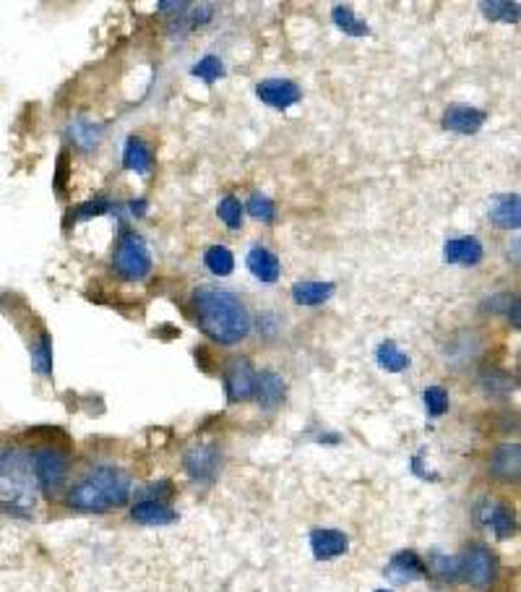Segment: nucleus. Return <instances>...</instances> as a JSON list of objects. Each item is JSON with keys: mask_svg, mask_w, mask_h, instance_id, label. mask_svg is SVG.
<instances>
[{"mask_svg": "<svg viewBox=\"0 0 521 592\" xmlns=\"http://www.w3.org/2000/svg\"><path fill=\"white\" fill-rule=\"evenodd\" d=\"M193 314L199 329L216 345H238L250 334V314L230 290L199 287L193 292Z\"/></svg>", "mask_w": 521, "mask_h": 592, "instance_id": "1", "label": "nucleus"}, {"mask_svg": "<svg viewBox=\"0 0 521 592\" xmlns=\"http://www.w3.org/2000/svg\"><path fill=\"white\" fill-rule=\"evenodd\" d=\"M134 490V481L126 470L100 465L89 470L76 486L69 490V506L76 512H110L126 506Z\"/></svg>", "mask_w": 521, "mask_h": 592, "instance_id": "2", "label": "nucleus"}, {"mask_svg": "<svg viewBox=\"0 0 521 592\" xmlns=\"http://www.w3.org/2000/svg\"><path fill=\"white\" fill-rule=\"evenodd\" d=\"M37 488L32 454L16 447L0 449V506L27 517L35 509Z\"/></svg>", "mask_w": 521, "mask_h": 592, "instance_id": "3", "label": "nucleus"}, {"mask_svg": "<svg viewBox=\"0 0 521 592\" xmlns=\"http://www.w3.org/2000/svg\"><path fill=\"white\" fill-rule=\"evenodd\" d=\"M112 269L118 277L126 282H141L149 277L151 272V256L149 248L143 243L136 230H123L118 245H115V256H112Z\"/></svg>", "mask_w": 521, "mask_h": 592, "instance_id": "4", "label": "nucleus"}, {"mask_svg": "<svg viewBox=\"0 0 521 592\" xmlns=\"http://www.w3.org/2000/svg\"><path fill=\"white\" fill-rule=\"evenodd\" d=\"M32 467H35L37 486L45 493H55L69 478V456L58 447H45L32 454Z\"/></svg>", "mask_w": 521, "mask_h": 592, "instance_id": "5", "label": "nucleus"}, {"mask_svg": "<svg viewBox=\"0 0 521 592\" xmlns=\"http://www.w3.org/2000/svg\"><path fill=\"white\" fill-rule=\"evenodd\" d=\"M498 577V558L487 546H469L461 556V580H467L472 588H490Z\"/></svg>", "mask_w": 521, "mask_h": 592, "instance_id": "6", "label": "nucleus"}, {"mask_svg": "<svg viewBox=\"0 0 521 592\" xmlns=\"http://www.w3.org/2000/svg\"><path fill=\"white\" fill-rule=\"evenodd\" d=\"M475 520L480 527L493 530L495 538L506 540L517 532V514L506 501H495V498H483L475 506Z\"/></svg>", "mask_w": 521, "mask_h": 592, "instance_id": "7", "label": "nucleus"}, {"mask_svg": "<svg viewBox=\"0 0 521 592\" xmlns=\"http://www.w3.org/2000/svg\"><path fill=\"white\" fill-rule=\"evenodd\" d=\"M258 371L250 366L248 358H232L224 368V391L230 402H248L256 391Z\"/></svg>", "mask_w": 521, "mask_h": 592, "instance_id": "8", "label": "nucleus"}, {"mask_svg": "<svg viewBox=\"0 0 521 592\" xmlns=\"http://www.w3.org/2000/svg\"><path fill=\"white\" fill-rule=\"evenodd\" d=\"M185 473L199 483H214L219 473V449L211 444H196L183 456Z\"/></svg>", "mask_w": 521, "mask_h": 592, "instance_id": "9", "label": "nucleus"}, {"mask_svg": "<svg viewBox=\"0 0 521 592\" xmlns=\"http://www.w3.org/2000/svg\"><path fill=\"white\" fill-rule=\"evenodd\" d=\"M256 97L274 110H287L300 103L303 92L292 78H266L256 86Z\"/></svg>", "mask_w": 521, "mask_h": 592, "instance_id": "10", "label": "nucleus"}, {"mask_svg": "<svg viewBox=\"0 0 521 592\" xmlns=\"http://www.w3.org/2000/svg\"><path fill=\"white\" fill-rule=\"evenodd\" d=\"M383 574L391 585H412L427 577V563L417 556L415 551H399L386 563Z\"/></svg>", "mask_w": 521, "mask_h": 592, "instance_id": "11", "label": "nucleus"}, {"mask_svg": "<svg viewBox=\"0 0 521 592\" xmlns=\"http://www.w3.org/2000/svg\"><path fill=\"white\" fill-rule=\"evenodd\" d=\"M487 112L480 107L469 105H452L444 112V128L453 131V134H461V136H475L483 126H485Z\"/></svg>", "mask_w": 521, "mask_h": 592, "instance_id": "12", "label": "nucleus"}, {"mask_svg": "<svg viewBox=\"0 0 521 592\" xmlns=\"http://www.w3.org/2000/svg\"><path fill=\"white\" fill-rule=\"evenodd\" d=\"M349 548V538L342 530L334 527H315L311 532V551L318 561H334L345 556Z\"/></svg>", "mask_w": 521, "mask_h": 592, "instance_id": "13", "label": "nucleus"}, {"mask_svg": "<svg viewBox=\"0 0 521 592\" xmlns=\"http://www.w3.org/2000/svg\"><path fill=\"white\" fill-rule=\"evenodd\" d=\"M485 256V248L480 243V238L475 235H464V238H452L444 245V261L456 264V267H477Z\"/></svg>", "mask_w": 521, "mask_h": 592, "instance_id": "14", "label": "nucleus"}, {"mask_svg": "<svg viewBox=\"0 0 521 592\" xmlns=\"http://www.w3.org/2000/svg\"><path fill=\"white\" fill-rule=\"evenodd\" d=\"M521 470L519 444H501L490 456V475L503 483H517Z\"/></svg>", "mask_w": 521, "mask_h": 592, "instance_id": "15", "label": "nucleus"}, {"mask_svg": "<svg viewBox=\"0 0 521 592\" xmlns=\"http://www.w3.org/2000/svg\"><path fill=\"white\" fill-rule=\"evenodd\" d=\"M490 222L498 230H519L521 225V204L517 193H501L490 199Z\"/></svg>", "mask_w": 521, "mask_h": 592, "instance_id": "16", "label": "nucleus"}, {"mask_svg": "<svg viewBox=\"0 0 521 592\" xmlns=\"http://www.w3.org/2000/svg\"><path fill=\"white\" fill-rule=\"evenodd\" d=\"M245 264H248V272L258 279V282H264V284H274L279 279V275H281L279 256L277 253H272L269 248H264V245L250 248Z\"/></svg>", "mask_w": 521, "mask_h": 592, "instance_id": "17", "label": "nucleus"}, {"mask_svg": "<svg viewBox=\"0 0 521 592\" xmlns=\"http://www.w3.org/2000/svg\"><path fill=\"white\" fill-rule=\"evenodd\" d=\"M284 391H287V383L284 379L274 374V371H261L256 376V391H253V399L264 407V410H277L279 405L284 402Z\"/></svg>", "mask_w": 521, "mask_h": 592, "instance_id": "18", "label": "nucleus"}, {"mask_svg": "<svg viewBox=\"0 0 521 592\" xmlns=\"http://www.w3.org/2000/svg\"><path fill=\"white\" fill-rule=\"evenodd\" d=\"M131 520L146 527H165V524L177 522V512L173 506H167L165 501H136V506L131 509Z\"/></svg>", "mask_w": 521, "mask_h": 592, "instance_id": "19", "label": "nucleus"}, {"mask_svg": "<svg viewBox=\"0 0 521 592\" xmlns=\"http://www.w3.org/2000/svg\"><path fill=\"white\" fill-rule=\"evenodd\" d=\"M334 282H295L292 284V300L297 306H308V308H315V306H323L326 300L334 298Z\"/></svg>", "mask_w": 521, "mask_h": 592, "instance_id": "20", "label": "nucleus"}, {"mask_svg": "<svg viewBox=\"0 0 521 592\" xmlns=\"http://www.w3.org/2000/svg\"><path fill=\"white\" fill-rule=\"evenodd\" d=\"M123 168L136 175H149L154 168V157L151 149L146 146V141L139 136H131L123 146Z\"/></svg>", "mask_w": 521, "mask_h": 592, "instance_id": "21", "label": "nucleus"}, {"mask_svg": "<svg viewBox=\"0 0 521 592\" xmlns=\"http://www.w3.org/2000/svg\"><path fill=\"white\" fill-rule=\"evenodd\" d=\"M104 126L92 120V118H73V123L69 126V136L70 141L81 149V152H92L100 141H102Z\"/></svg>", "mask_w": 521, "mask_h": 592, "instance_id": "22", "label": "nucleus"}, {"mask_svg": "<svg viewBox=\"0 0 521 592\" xmlns=\"http://www.w3.org/2000/svg\"><path fill=\"white\" fill-rule=\"evenodd\" d=\"M29 355H32V368H35V374L50 379V376H53V337H50L47 329H42V332L37 334V340H32Z\"/></svg>", "mask_w": 521, "mask_h": 592, "instance_id": "23", "label": "nucleus"}, {"mask_svg": "<svg viewBox=\"0 0 521 592\" xmlns=\"http://www.w3.org/2000/svg\"><path fill=\"white\" fill-rule=\"evenodd\" d=\"M376 360H379V366H381L383 371H388V374H402V371H407L412 366L410 355L402 352V349L396 348V342H391V340H386V342L379 345Z\"/></svg>", "mask_w": 521, "mask_h": 592, "instance_id": "24", "label": "nucleus"}, {"mask_svg": "<svg viewBox=\"0 0 521 592\" xmlns=\"http://www.w3.org/2000/svg\"><path fill=\"white\" fill-rule=\"evenodd\" d=\"M204 264L214 277H230L235 272V256L224 245H211L204 253Z\"/></svg>", "mask_w": 521, "mask_h": 592, "instance_id": "25", "label": "nucleus"}, {"mask_svg": "<svg viewBox=\"0 0 521 592\" xmlns=\"http://www.w3.org/2000/svg\"><path fill=\"white\" fill-rule=\"evenodd\" d=\"M427 571H433L441 582H459L461 580V556H449V554H430V566Z\"/></svg>", "mask_w": 521, "mask_h": 592, "instance_id": "26", "label": "nucleus"}, {"mask_svg": "<svg viewBox=\"0 0 521 592\" xmlns=\"http://www.w3.org/2000/svg\"><path fill=\"white\" fill-rule=\"evenodd\" d=\"M331 19H334L337 29H339V32H345V35H349V37L370 35V27H368L365 21H360V19L354 16V11H352L349 5H334V11H331Z\"/></svg>", "mask_w": 521, "mask_h": 592, "instance_id": "27", "label": "nucleus"}, {"mask_svg": "<svg viewBox=\"0 0 521 592\" xmlns=\"http://www.w3.org/2000/svg\"><path fill=\"white\" fill-rule=\"evenodd\" d=\"M480 8L485 11L487 19L493 21H503V24H519L521 5L519 3H509V0H483Z\"/></svg>", "mask_w": 521, "mask_h": 592, "instance_id": "28", "label": "nucleus"}, {"mask_svg": "<svg viewBox=\"0 0 521 592\" xmlns=\"http://www.w3.org/2000/svg\"><path fill=\"white\" fill-rule=\"evenodd\" d=\"M487 308L493 314H503L514 326L521 324V311H519V295L517 292H501V295H493L487 300Z\"/></svg>", "mask_w": 521, "mask_h": 592, "instance_id": "29", "label": "nucleus"}, {"mask_svg": "<svg viewBox=\"0 0 521 592\" xmlns=\"http://www.w3.org/2000/svg\"><path fill=\"white\" fill-rule=\"evenodd\" d=\"M219 219L230 227V230H240L243 227V204L238 196H224L216 207Z\"/></svg>", "mask_w": 521, "mask_h": 592, "instance_id": "30", "label": "nucleus"}, {"mask_svg": "<svg viewBox=\"0 0 521 592\" xmlns=\"http://www.w3.org/2000/svg\"><path fill=\"white\" fill-rule=\"evenodd\" d=\"M422 399H425V410L430 418H441L449 410V391L444 386H427Z\"/></svg>", "mask_w": 521, "mask_h": 592, "instance_id": "31", "label": "nucleus"}, {"mask_svg": "<svg viewBox=\"0 0 521 592\" xmlns=\"http://www.w3.org/2000/svg\"><path fill=\"white\" fill-rule=\"evenodd\" d=\"M115 210V201H110L104 193H97V196H92L89 201H84L78 210L73 211V219H89V217H102V214H110V211Z\"/></svg>", "mask_w": 521, "mask_h": 592, "instance_id": "32", "label": "nucleus"}, {"mask_svg": "<svg viewBox=\"0 0 521 592\" xmlns=\"http://www.w3.org/2000/svg\"><path fill=\"white\" fill-rule=\"evenodd\" d=\"M191 76H196V78H201V81H207V84H214V81H219V78L224 76V63H222L216 55H207V58H201V61L191 69Z\"/></svg>", "mask_w": 521, "mask_h": 592, "instance_id": "33", "label": "nucleus"}, {"mask_svg": "<svg viewBox=\"0 0 521 592\" xmlns=\"http://www.w3.org/2000/svg\"><path fill=\"white\" fill-rule=\"evenodd\" d=\"M248 211H250V217H256V219H261V222H269V225L277 219L274 201H272L269 196H264V193H253V196L248 199Z\"/></svg>", "mask_w": 521, "mask_h": 592, "instance_id": "34", "label": "nucleus"}, {"mask_svg": "<svg viewBox=\"0 0 521 592\" xmlns=\"http://www.w3.org/2000/svg\"><path fill=\"white\" fill-rule=\"evenodd\" d=\"M69 177H70L69 149H63V152L58 154V168H55V180H53L58 196H66V183H69Z\"/></svg>", "mask_w": 521, "mask_h": 592, "instance_id": "35", "label": "nucleus"}, {"mask_svg": "<svg viewBox=\"0 0 521 592\" xmlns=\"http://www.w3.org/2000/svg\"><path fill=\"white\" fill-rule=\"evenodd\" d=\"M167 496H173V483L170 481H157V483H149V486L141 490V501L146 498V501H162V498H167Z\"/></svg>", "mask_w": 521, "mask_h": 592, "instance_id": "36", "label": "nucleus"}, {"mask_svg": "<svg viewBox=\"0 0 521 592\" xmlns=\"http://www.w3.org/2000/svg\"><path fill=\"white\" fill-rule=\"evenodd\" d=\"M128 210H131V214H134V217H143V214L149 211V204H146V199H131Z\"/></svg>", "mask_w": 521, "mask_h": 592, "instance_id": "37", "label": "nucleus"}, {"mask_svg": "<svg viewBox=\"0 0 521 592\" xmlns=\"http://www.w3.org/2000/svg\"><path fill=\"white\" fill-rule=\"evenodd\" d=\"M376 592H391V590H376Z\"/></svg>", "mask_w": 521, "mask_h": 592, "instance_id": "38", "label": "nucleus"}]
</instances>
